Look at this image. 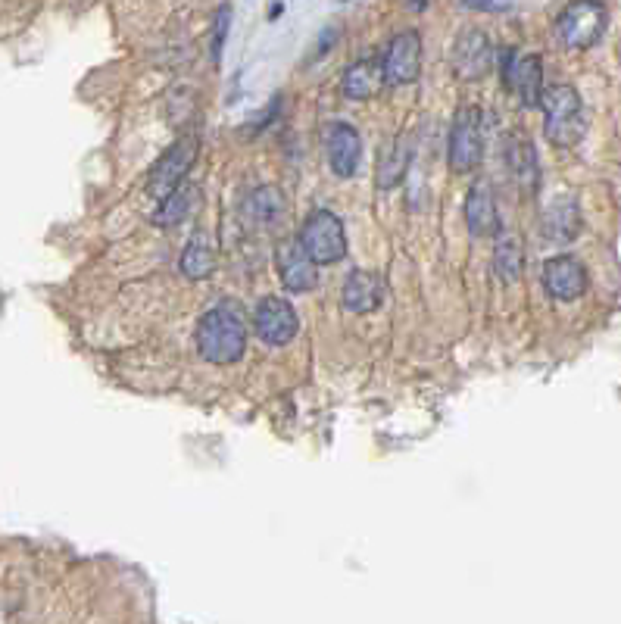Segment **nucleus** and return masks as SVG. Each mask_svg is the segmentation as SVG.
I'll return each instance as SVG.
<instances>
[{"label":"nucleus","instance_id":"obj_1","mask_svg":"<svg viewBox=\"0 0 621 624\" xmlns=\"http://www.w3.org/2000/svg\"><path fill=\"white\" fill-rule=\"evenodd\" d=\"M247 347V325L241 312L231 306L206 309L197 322V350L213 366H231L244 356Z\"/></svg>","mask_w":621,"mask_h":624},{"label":"nucleus","instance_id":"obj_2","mask_svg":"<svg viewBox=\"0 0 621 624\" xmlns=\"http://www.w3.org/2000/svg\"><path fill=\"white\" fill-rule=\"evenodd\" d=\"M543 110V135L556 147H575L584 132H587V119H584V103L572 85H553L543 91L540 100Z\"/></svg>","mask_w":621,"mask_h":624},{"label":"nucleus","instance_id":"obj_3","mask_svg":"<svg viewBox=\"0 0 621 624\" xmlns=\"http://www.w3.org/2000/svg\"><path fill=\"white\" fill-rule=\"evenodd\" d=\"M297 244L316 266H334L347 256V234L344 222L331 210H313L306 216Z\"/></svg>","mask_w":621,"mask_h":624},{"label":"nucleus","instance_id":"obj_4","mask_svg":"<svg viewBox=\"0 0 621 624\" xmlns=\"http://www.w3.org/2000/svg\"><path fill=\"white\" fill-rule=\"evenodd\" d=\"M609 25L603 0H572L556 19V35L568 50H590Z\"/></svg>","mask_w":621,"mask_h":624},{"label":"nucleus","instance_id":"obj_5","mask_svg":"<svg viewBox=\"0 0 621 624\" xmlns=\"http://www.w3.org/2000/svg\"><path fill=\"white\" fill-rule=\"evenodd\" d=\"M484 156V135H481V113L475 107H465L456 113L450 128V169L465 175L478 169Z\"/></svg>","mask_w":621,"mask_h":624},{"label":"nucleus","instance_id":"obj_6","mask_svg":"<svg viewBox=\"0 0 621 624\" xmlns=\"http://www.w3.org/2000/svg\"><path fill=\"white\" fill-rule=\"evenodd\" d=\"M253 331L260 334V341L269 347L291 344L300 331V316L284 297H266L253 309Z\"/></svg>","mask_w":621,"mask_h":624},{"label":"nucleus","instance_id":"obj_7","mask_svg":"<svg viewBox=\"0 0 621 624\" xmlns=\"http://www.w3.org/2000/svg\"><path fill=\"white\" fill-rule=\"evenodd\" d=\"M419 69H422V38L419 32H397L391 38L384 50V60H381V75L387 85L394 88H403V85H412L419 78Z\"/></svg>","mask_w":621,"mask_h":624},{"label":"nucleus","instance_id":"obj_8","mask_svg":"<svg viewBox=\"0 0 621 624\" xmlns=\"http://www.w3.org/2000/svg\"><path fill=\"white\" fill-rule=\"evenodd\" d=\"M194 156H197V141L194 138H181L175 141L157 163H153L150 175H147V194L153 197H166L172 194L175 188L185 185V175L188 169L194 166Z\"/></svg>","mask_w":621,"mask_h":624},{"label":"nucleus","instance_id":"obj_9","mask_svg":"<svg viewBox=\"0 0 621 624\" xmlns=\"http://www.w3.org/2000/svg\"><path fill=\"white\" fill-rule=\"evenodd\" d=\"M587 284H590L587 269L575 256H553L543 263V288H547V294L559 303H572V300L584 297Z\"/></svg>","mask_w":621,"mask_h":624},{"label":"nucleus","instance_id":"obj_10","mask_svg":"<svg viewBox=\"0 0 621 624\" xmlns=\"http://www.w3.org/2000/svg\"><path fill=\"white\" fill-rule=\"evenodd\" d=\"M494 66V44L478 29H469L456 38L453 47V69L462 82H481Z\"/></svg>","mask_w":621,"mask_h":624},{"label":"nucleus","instance_id":"obj_11","mask_svg":"<svg viewBox=\"0 0 621 624\" xmlns=\"http://www.w3.org/2000/svg\"><path fill=\"white\" fill-rule=\"evenodd\" d=\"M325 156L334 178H353L362 156V138L350 122H331L325 128Z\"/></svg>","mask_w":621,"mask_h":624},{"label":"nucleus","instance_id":"obj_12","mask_svg":"<svg viewBox=\"0 0 621 624\" xmlns=\"http://www.w3.org/2000/svg\"><path fill=\"white\" fill-rule=\"evenodd\" d=\"M278 278L291 294H309L319 284V266L309 263V256L297 241H281L275 250Z\"/></svg>","mask_w":621,"mask_h":624},{"label":"nucleus","instance_id":"obj_13","mask_svg":"<svg viewBox=\"0 0 621 624\" xmlns=\"http://www.w3.org/2000/svg\"><path fill=\"white\" fill-rule=\"evenodd\" d=\"M506 82L509 88L519 94V100L525 103L528 110H537L543 100V63L537 54H525L515 60V54L509 50L506 54Z\"/></svg>","mask_w":621,"mask_h":624},{"label":"nucleus","instance_id":"obj_14","mask_svg":"<svg viewBox=\"0 0 621 624\" xmlns=\"http://www.w3.org/2000/svg\"><path fill=\"white\" fill-rule=\"evenodd\" d=\"M465 225L475 238H490L500 231V213H497V197L487 181H475L465 194Z\"/></svg>","mask_w":621,"mask_h":624},{"label":"nucleus","instance_id":"obj_15","mask_svg":"<svg viewBox=\"0 0 621 624\" xmlns=\"http://www.w3.org/2000/svg\"><path fill=\"white\" fill-rule=\"evenodd\" d=\"M384 300V281L381 275L375 272H366V269H356L347 275V284H344V306L350 312H372L378 309Z\"/></svg>","mask_w":621,"mask_h":624},{"label":"nucleus","instance_id":"obj_16","mask_svg":"<svg viewBox=\"0 0 621 624\" xmlns=\"http://www.w3.org/2000/svg\"><path fill=\"white\" fill-rule=\"evenodd\" d=\"M178 269L185 278L191 281H203L210 278L213 269H216V244L210 238V231H197L194 238L185 244L181 250V259H178Z\"/></svg>","mask_w":621,"mask_h":624},{"label":"nucleus","instance_id":"obj_17","mask_svg":"<svg viewBox=\"0 0 621 624\" xmlns=\"http://www.w3.org/2000/svg\"><path fill=\"white\" fill-rule=\"evenodd\" d=\"M506 163H509V172L515 178V185H519L525 194H534L537 185H540V166H537L534 144L528 138H509Z\"/></svg>","mask_w":621,"mask_h":624},{"label":"nucleus","instance_id":"obj_18","mask_svg":"<svg viewBox=\"0 0 621 624\" xmlns=\"http://www.w3.org/2000/svg\"><path fill=\"white\" fill-rule=\"evenodd\" d=\"M197 203H200V188L197 185H181L175 188L172 194H166L157 206V213H153V225H160V228H175L185 222L194 210H197Z\"/></svg>","mask_w":621,"mask_h":624},{"label":"nucleus","instance_id":"obj_19","mask_svg":"<svg viewBox=\"0 0 621 624\" xmlns=\"http://www.w3.org/2000/svg\"><path fill=\"white\" fill-rule=\"evenodd\" d=\"M494 272L500 275V281L515 284L525 272V250L522 241L515 238L512 231L500 228L497 231V244H494Z\"/></svg>","mask_w":621,"mask_h":624},{"label":"nucleus","instance_id":"obj_20","mask_svg":"<svg viewBox=\"0 0 621 624\" xmlns=\"http://www.w3.org/2000/svg\"><path fill=\"white\" fill-rule=\"evenodd\" d=\"M581 231V216L575 200H556L547 213H543V234L550 241H575Z\"/></svg>","mask_w":621,"mask_h":624},{"label":"nucleus","instance_id":"obj_21","mask_svg":"<svg viewBox=\"0 0 621 624\" xmlns=\"http://www.w3.org/2000/svg\"><path fill=\"white\" fill-rule=\"evenodd\" d=\"M412 163V147L406 138L394 141L391 147L384 150V156L378 160V172H375V181H378V188L387 191V188H397L400 181L406 178V169Z\"/></svg>","mask_w":621,"mask_h":624},{"label":"nucleus","instance_id":"obj_22","mask_svg":"<svg viewBox=\"0 0 621 624\" xmlns=\"http://www.w3.org/2000/svg\"><path fill=\"white\" fill-rule=\"evenodd\" d=\"M378 63L375 60H356L347 72H344V82H341V91L347 100H369L378 88Z\"/></svg>","mask_w":621,"mask_h":624},{"label":"nucleus","instance_id":"obj_23","mask_svg":"<svg viewBox=\"0 0 621 624\" xmlns=\"http://www.w3.org/2000/svg\"><path fill=\"white\" fill-rule=\"evenodd\" d=\"M281 206H284V197L275 188H260L250 197L247 210L256 222H275L281 216Z\"/></svg>","mask_w":621,"mask_h":624},{"label":"nucleus","instance_id":"obj_24","mask_svg":"<svg viewBox=\"0 0 621 624\" xmlns=\"http://www.w3.org/2000/svg\"><path fill=\"white\" fill-rule=\"evenodd\" d=\"M228 29H231V7L222 4L219 13H216V25H213V63L219 66L222 63V50H225V38H228Z\"/></svg>","mask_w":621,"mask_h":624},{"label":"nucleus","instance_id":"obj_25","mask_svg":"<svg viewBox=\"0 0 621 624\" xmlns=\"http://www.w3.org/2000/svg\"><path fill=\"white\" fill-rule=\"evenodd\" d=\"M462 7L487 10V13H506V10H512L509 0H462Z\"/></svg>","mask_w":621,"mask_h":624}]
</instances>
